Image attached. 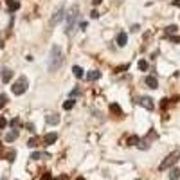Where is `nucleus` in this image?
Masks as SVG:
<instances>
[{"label": "nucleus", "mask_w": 180, "mask_h": 180, "mask_svg": "<svg viewBox=\"0 0 180 180\" xmlns=\"http://www.w3.org/2000/svg\"><path fill=\"white\" fill-rule=\"evenodd\" d=\"M99 78H101V72H97V70H92V72L86 74V79L88 81H97Z\"/></svg>", "instance_id": "11"}, {"label": "nucleus", "mask_w": 180, "mask_h": 180, "mask_svg": "<svg viewBox=\"0 0 180 180\" xmlns=\"http://www.w3.org/2000/svg\"><path fill=\"white\" fill-rule=\"evenodd\" d=\"M16 137H18V131H16V130H13V131H9V133L6 135V142H13Z\"/></svg>", "instance_id": "16"}, {"label": "nucleus", "mask_w": 180, "mask_h": 180, "mask_svg": "<svg viewBox=\"0 0 180 180\" xmlns=\"http://www.w3.org/2000/svg\"><path fill=\"white\" fill-rule=\"evenodd\" d=\"M74 105H76V101H74V99H67V101L63 103V108H65V110H72V108H74Z\"/></svg>", "instance_id": "19"}, {"label": "nucleus", "mask_w": 180, "mask_h": 180, "mask_svg": "<svg viewBox=\"0 0 180 180\" xmlns=\"http://www.w3.org/2000/svg\"><path fill=\"white\" fill-rule=\"evenodd\" d=\"M11 126L16 128V126H18V119H13V121H11Z\"/></svg>", "instance_id": "27"}, {"label": "nucleus", "mask_w": 180, "mask_h": 180, "mask_svg": "<svg viewBox=\"0 0 180 180\" xmlns=\"http://www.w3.org/2000/svg\"><path fill=\"white\" fill-rule=\"evenodd\" d=\"M7 126V121L4 119V117H0V130H2V128H6Z\"/></svg>", "instance_id": "25"}, {"label": "nucleus", "mask_w": 180, "mask_h": 180, "mask_svg": "<svg viewBox=\"0 0 180 180\" xmlns=\"http://www.w3.org/2000/svg\"><path fill=\"white\" fill-rule=\"evenodd\" d=\"M27 146H29V148H36V146H38V139H36V137H33V139H29V142H27Z\"/></svg>", "instance_id": "22"}, {"label": "nucleus", "mask_w": 180, "mask_h": 180, "mask_svg": "<svg viewBox=\"0 0 180 180\" xmlns=\"http://www.w3.org/2000/svg\"><path fill=\"white\" fill-rule=\"evenodd\" d=\"M72 74H74L78 79H81V78L85 76V74H83V69H81V67H78V65H74V67H72Z\"/></svg>", "instance_id": "13"}, {"label": "nucleus", "mask_w": 180, "mask_h": 180, "mask_svg": "<svg viewBox=\"0 0 180 180\" xmlns=\"http://www.w3.org/2000/svg\"><path fill=\"white\" fill-rule=\"evenodd\" d=\"M76 180H85V178H83V176H78V178H76Z\"/></svg>", "instance_id": "32"}, {"label": "nucleus", "mask_w": 180, "mask_h": 180, "mask_svg": "<svg viewBox=\"0 0 180 180\" xmlns=\"http://www.w3.org/2000/svg\"><path fill=\"white\" fill-rule=\"evenodd\" d=\"M58 123H60V115H56V114L47 115V124H58Z\"/></svg>", "instance_id": "15"}, {"label": "nucleus", "mask_w": 180, "mask_h": 180, "mask_svg": "<svg viewBox=\"0 0 180 180\" xmlns=\"http://www.w3.org/2000/svg\"><path fill=\"white\" fill-rule=\"evenodd\" d=\"M146 85H148L150 88H159V81H157L155 76H148V78H146Z\"/></svg>", "instance_id": "7"}, {"label": "nucleus", "mask_w": 180, "mask_h": 180, "mask_svg": "<svg viewBox=\"0 0 180 180\" xmlns=\"http://www.w3.org/2000/svg\"><path fill=\"white\" fill-rule=\"evenodd\" d=\"M110 112H112L114 115H121V114H123L121 106H119V105H115V103H112V105H110Z\"/></svg>", "instance_id": "12"}, {"label": "nucleus", "mask_w": 180, "mask_h": 180, "mask_svg": "<svg viewBox=\"0 0 180 180\" xmlns=\"http://www.w3.org/2000/svg\"><path fill=\"white\" fill-rule=\"evenodd\" d=\"M137 67H139V70H148V61L146 60H141L137 63Z\"/></svg>", "instance_id": "20"}, {"label": "nucleus", "mask_w": 180, "mask_h": 180, "mask_svg": "<svg viewBox=\"0 0 180 180\" xmlns=\"http://www.w3.org/2000/svg\"><path fill=\"white\" fill-rule=\"evenodd\" d=\"M78 15H79V9H78V6H74L70 11H69V15H67V33H70L72 29H74V25H76V20H78Z\"/></svg>", "instance_id": "4"}, {"label": "nucleus", "mask_w": 180, "mask_h": 180, "mask_svg": "<svg viewBox=\"0 0 180 180\" xmlns=\"http://www.w3.org/2000/svg\"><path fill=\"white\" fill-rule=\"evenodd\" d=\"M31 159H33V160H40V159H49V155H47V153H40V151H34V153L31 155Z\"/></svg>", "instance_id": "14"}, {"label": "nucleus", "mask_w": 180, "mask_h": 180, "mask_svg": "<svg viewBox=\"0 0 180 180\" xmlns=\"http://www.w3.org/2000/svg\"><path fill=\"white\" fill-rule=\"evenodd\" d=\"M27 86H29V81H27V78L25 76H20L16 81H15V85L11 86V90H13V94L15 96H22L27 90Z\"/></svg>", "instance_id": "2"}, {"label": "nucleus", "mask_w": 180, "mask_h": 180, "mask_svg": "<svg viewBox=\"0 0 180 180\" xmlns=\"http://www.w3.org/2000/svg\"><path fill=\"white\" fill-rule=\"evenodd\" d=\"M90 16H92V18H97V16H99V13H97V11H92V13H90Z\"/></svg>", "instance_id": "28"}, {"label": "nucleus", "mask_w": 180, "mask_h": 180, "mask_svg": "<svg viewBox=\"0 0 180 180\" xmlns=\"http://www.w3.org/2000/svg\"><path fill=\"white\" fill-rule=\"evenodd\" d=\"M173 6H178L180 7V0H173Z\"/></svg>", "instance_id": "31"}, {"label": "nucleus", "mask_w": 180, "mask_h": 180, "mask_svg": "<svg viewBox=\"0 0 180 180\" xmlns=\"http://www.w3.org/2000/svg\"><path fill=\"white\" fill-rule=\"evenodd\" d=\"M137 180H139V178H137Z\"/></svg>", "instance_id": "34"}, {"label": "nucleus", "mask_w": 180, "mask_h": 180, "mask_svg": "<svg viewBox=\"0 0 180 180\" xmlns=\"http://www.w3.org/2000/svg\"><path fill=\"white\" fill-rule=\"evenodd\" d=\"M7 7H9V11H16L20 7V4L16 2V0H7Z\"/></svg>", "instance_id": "18"}, {"label": "nucleus", "mask_w": 180, "mask_h": 180, "mask_svg": "<svg viewBox=\"0 0 180 180\" xmlns=\"http://www.w3.org/2000/svg\"><path fill=\"white\" fill-rule=\"evenodd\" d=\"M11 78H13V70H11V69H4V70H2V81H4V83H9Z\"/></svg>", "instance_id": "8"}, {"label": "nucleus", "mask_w": 180, "mask_h": 180, "mask_svg": "<svg viewBox=\"0 0 180 180\" xmlns=\"http://www.w3.org/2000/svg\"><path fill=\"white\" fill-rule=\"evenodd\" d=\"M139 142V137H131L130 139V146H133V144H137Z\"/></svg>", "instance_id": "26"}, {"label": "nucleus", "mask_w": 180, "mask_h": 180, "mask_svg": "<svg viewBox=\"0 0 180 180\" xmlns=\"http://www.w3.org/2000/svg\"><path fill=\"white\" fill-rule=\"evenodd\" d=\"M63 16H65V9H63V6H61V7H58V9L54 11V15H52V18H51V25H52V27L58 25L60 22L63 20Z\"/></svg>", "instance_id": "5"}, {"label": "nucleus", "mask_w": 180, "mask_h": 180, "mask_svg": "<svg viewBox=\"0 0 180 180\" xmlns=\"http://www.w3.org/2000/svg\"><path fill=\"white\" fill-rule=\"evenodd\" d=\"M171 41H175V43H180V36H178V38H176V36H175V38H171Z\"/></svg>", "instance_id": "29"}, {"label": "nucleus", "mask_w": 180, "mask_h": 180, "mask_svg": "<svg viewBox=\"0 0 180 180\" xmlns=\"http://www.w3.org/2000/svg\"><path fill=\"white\" fill-rule=\"evenodd\" d=\"M92 2H94V6H99V4L103 2V0H92Z\"/></svg>", "instance_id": "30"}, {"label": "nucleus", "mask_w": 180, "mask_h": 180, "mask_svg": "<svg viewBox=\"0 0 180 180\" xmlns=\"http://www.w3.org/2000/svg\"><path fill=\"white\" fill-rule=\"evenodd\" d=\"M173 33H176V25H169V27H166V34H173Z\"/></svg>", "instance_id": "23"}, {"label": "nucleus", "mask_w": 180, "mask_h": 180, "mask_svg": "<svg viewBox=\"0 0 180 180\" xmlns=\"http://www.w3.org/2000/svg\"><path fill=\"white\" fill-rule=\"evenodd\" d=\"M126 41H128L126 33H119V34H117V45H119V47H124V45H126Z\"/></svg>", "instance_id": "10"}, {"label": "nucleus", "mask_w": 180, "mask_h": 180, "mask_svg": "<svg viewBox=\"0 0 180 180\" xmlns=\"http://www.w3.org/2000/svg\"><path fill=\"white\" fill-rule=\"evenodd\" d=\"M178 159H180V151H173V153H169L166 159L160 162V166H159V169L160 171H164V169H169V168H173L176 162H178Z\"/></svg>", "instance_id": "3"}, {"label": "nucleus", "mask_w": 180, "mask_h": 180, "mask_svg": "<svg viewBox=\"0 0 180 180\" xmlns=\"http://www.w3.org/2000/svg\"><path fill=\"white\" fill-rule=\"evenodd\" d=\"M41 180H52V175L51 173H43L41 175Z\"/></svg>", "instance_id": "24"}, {"label": "nucleus", "mask_w": 180, "mask_h": 180, "mask_svg": "<svg viewBox=\"0 0 180 180\" xmlns=\"http://www.w3.org/2000/svg\"><path fill=\"white\" fill-rule=\"evenodd\" d=\"M0 180H7V178H6V176H4V178H0Z\"/></svg>", "instance_id": "33"}, {"label": "nucleus", "mask_w": 180, "mask_h": 180, "mask_svg": "<svg viewBox=\"0 0 180 180\" xmlns=\"http://www.w3.org/2000/svg\"><path fill=\"white\" fill-rule=\"evenodd\" d=\"M169 178H171V180H178V178H180V169H178V168H173L171 173H169Z\"/></svg>", "instance_id": "17"}, {"label": "nucleus", "mask_w": 180, "mask_h": 180, "mask_svg": "<svg viewBox=\"0 0 180 180\" xmlns=\"http://www.w3.org/2000/svg\"><path fill=\"white\" fill-rule=\"evenodd\" d=\"M6 103H7V96L6 94H0V108H4Z\"/></svg>", "instance_id": "21"}, {"label": "nucleus", "mask_w": 180, "mask_h": 180, "mask_svg": "<svg viewBox=\"0 0 180 180\" xmlns=\"http://www.w3.org/2000/svg\"><path fill=\"white\" fill-rule=\"evenodd\" d=\"M56 141H58V133H54V131H52V133H47V135L43 137V142L47 144V146H49V144H54Z\"/></svg>", "instance_id": "6"}, {"label": "nucleus", "mask_w": 180, "mask_h": 180, "mask_svg": "<svg viewBox=\"0 0 180 180\" xmlns=\"http://www.w3.org/2000/svg\"><path fill=\"white\" fill-rule=\"evenodd\" d=\"M141 105L148 110H153V99L151 97H141Z\"/></svg>", "instance_id": "9"}, {"label": "nucleus", "mask_w": 180, "mask_h": 180, "mask_svg": "<svg viewBox=\"0 0 180 180\" xmlns=\"http://www.w3.org/2000/svg\"><path fill=\"white\" fill-rule=\"evenodd\" d=\"M63 63V52L61 49L58 47V45H52V49H51V58H49V70L51 72H56L60 67Z\"/></svg>", "instance_id": "1"}]
</instances>
